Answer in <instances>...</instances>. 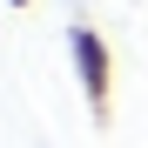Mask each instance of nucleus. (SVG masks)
<instances>
[{
    "mask_svg": "<svg viewBox=\"0 0 148 148\" xmlns=\"http://www.w3.org/2000/svg\"><path fill=\"white\" fill-rule=\"evenodd\" d=\"M67 54H74V74H81V94H88V121L108 128L114 121V47L101 40V27L74 20L67 27Z\"/></svg>",
    "mask_w": 148,
    "mask_h": 148,
    "instance_id": "nucleus-1",
    "label": "nucleus"
},
{
    "mask_svg": "<svg viewBox=\"0 0 148 148\" xmlns=\"http://www.w3.org/2000/svg\"><path fill=\"white\" fill-rule=\"evenodd\" d=\"M7 7H34V0H7Z\"/></svg>",
    "mask_w": 148,
    "mask_h": 148,
    "instance_id": "nucleus-2",
    "label": "nucleus"
}]
</instances>
